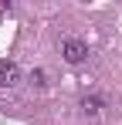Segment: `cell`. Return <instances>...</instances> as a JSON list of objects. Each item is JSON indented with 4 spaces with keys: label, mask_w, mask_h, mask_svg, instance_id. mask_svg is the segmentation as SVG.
<instances>
[{
    "label": "cell",
    "mask_w": 122,
    "mask_h": 125,
    "mask_svg": "<svg viewBox=\"0 0 122 125\" xmlns=\"http://www.w3.org/2000/svg\"><path fill=\"white\" fill-rule=\"evenodd\" d=\"M17 84H20V68L14 61H0V88L14 91Z\"/></svg>",
    "instance_id": "cell-2"
},
{
    "label": "cell",
    "mask_w": 122,
    "mask_h": 125,
    "mask_svg": "<svg viewBox=\"0 0 122 125\" xmlns=\"http://www.w3.org/2000/svg\"><path fill=\"white\" fill-rule=\"evenodd\" d=\"M81 115L85 118H98L102 115V98H81Z\"/></svg>",
    "instance_id": "cell-3"
},
{
    "label": "cell",
    "mask_w": 122,
    "mask_h": 125,
    "mask_svg": "<svg viewBox=\"0 0 122 125\" xmlns=\"http://www.w3.org/2000/svg\"><path fill=\"white\" fill-rule=\"evenodd\" d=\"M61 58L68 64H81L88 58V44L78 41V37H64V41H61Z\"/></svg>",
    "instance_id": "cell-1"
},
{
    "label": "cell",
    "mask_w": 122,
    "mask_h": 125,
    "mask_svg": "<svg viewBox=\"0 0 122 125\" xmlns=\"http://www.w3.org/2000/svg\"><path fill=\"white\" fill-rule=\"evenodd\" d=\"M31 84H34V88H44V84H48V74H44V71H31Z\"/></svg>",
    "instance_id": "cell-4"
}]
</instances>
